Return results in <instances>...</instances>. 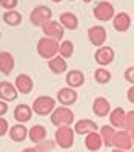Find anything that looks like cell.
Returning a JSON list of instances; mask_svg holds the SVG:
<instances>
[{
	"mask_svg": "<svg viewBox=\"0 0 134 152\" xmlns=\"http://www.w3.org/2000/svg\"><path fill=\"white\" fill-rule=\"evenodd\" d=\"M93 111L97 117H106L111 112V104L105 97H97L93 102Z\"/></svg>",
	"mask_w": 134,
	"mask_h": 152,
	"instance_id": "12",
	"label": "cell"
},
{
	"mask_svg": "<svg viewBox=\"0 0 134 152\" xmlns=\"http://www.w3.org/2000/svg\"><path fill=\"white\" fill-rule=\"evenodd\" d=\"M51 123L57 128L62 126H69L74 123V112L71 111L68 106H59L51 114Z\"/></svg>",
	"mask_w": 134,
	"mask_h": 152,
	"instance_id": "1",
	"label": "cell"
},
{
	"mask_svg": "<svg viewBox=\"0 0 134 152\" xmlns=\"http://www.w3.org/2000/svg\"><path fill=\"white\" fill-rule=\"evenodd\" d=\"M123 129L128 131V132L134 131V111H130L127 114V120H125V128Z\"/></svg>",
	"mask_w": 134,
	"mask_h": 152,
	"instance_id": "30",
	"label": "cell"
},
{
	"mask_svg": "<svg viewBox=\"0 0 134 152\" xmlns=\"http://www.w3.org/2000/svg\"><path fill=\"white\" fill-rule=\"evenodd\" d=\"M54 109H56V100L48 95L37 97L32 103V111L37 115H49L54 112Z\"/></svg>",
	"mask_w": 134,
	"mask_h": 152,
	"instance_id": "3",
	"label": "cell"
},
{
	"mask_svg": "<svg viewBox=\"0 0 134 152\" xmlns=\"http://www.w3.org/2000/svg\"><path fill=\"white\" fill-rule=\"evenodd\" d=\"M88 37L91 40L93 45L96 46H102L106 40V31L102 28V26H93V28H89L88 31Z\"/></svg>",
	"mask_w": 134,
	"mask_h": 152,
	"instance_id": "15",
	"label": "cell"
},
{
	"mask_svg": "<svg viewBox=\"0 0 134 152\" xmlns=\"http://www.w3.org/2000/svg\"><path fill=\"white\" fill-rule=\"evenodd\" d=\"M14 69V57L10 54V52H0V71L5 75H10Z\"/></svg>",
	"mask_w": 134,
	"mask_h": 152,
	"instance_id": "19",
	"label": "cell"
},
{
	"mask_svg": "<svg viewBox=\"0 0 134 152\" xmlns=\"http://www.w3.org/2000/svg\"><path fill=\"white\" fill-rule=\"evenodd\" d=\"M15 88H17V91H19L20 94H29L32 91V88H34L32 78L29 75H26V74L17 75V78H15Z\"/></svg>",
	"mask_w": 134,
	"mask_h": 152,
	"instance_id": "16",
	"label": "cell"
},
{
	"mask_svg": "<svg viewBox=\"0 0 134 152\" xmlns=\"http://www.w3.org/2000/svg\"><path fill=\"white\" fill-rule=\"evenodd\" d=\"M51 15L52 12L48 6H37L31 12V22L35 26H43L45 23L51 22Z\"/></svg>",
	"mask_w": 134,
	"mask_h": 152,
	"instance_id": "5",
	"label": "cell"
},
{
	"mask_svg": "<svg viewBox=\"0 0 134 152\" xmlns=\"http://www.w3.org/2000/svg\"><path fill=\"white\" fill-rule=\"evenodd\" d=\"M48 66L51 69V72H54V74H63L65 71H66V60L63 57H54V58H51L48 61Z\"/></svg>",
	"mask_w": 134,
	"mask_h": 152,
	"instance_id": "24",
	"label": "cell"
},
{
	"mask_svg": "<svg viewBox=\"0 0 134 152\" xmlns=\"http://www.w3.org/2000/svg\"><path fill=\"white\" fill-rule=\"evenodd\" d=\"M28 134H29V131L26 129L22 123L14 124V126L10 129V137H11V140H14V141H23L26 137H28Z\"/></svg>",
	"mask_w": 134,
	"mask_h": 152,
	"instance_id": "23",
	"label": "cell"
},
{
	"mask_svg": "<svg viewBox=\"0 0 134 152\" xmlns=\"http://www.w3.org/2000/svg\"><path fill=\"white\" fill-rule=\"evenodd\" d=\"M94 78H96V82L105 85L111 80V72L105 68H99V69H96V72H94Z\"/></svg>",
	"mask_w": 134,
	"mask_h": 152,
	"instance_id": "29",
	"label": "cell"
},
{
	"mask_svg": "<svg viewBox=\"0 0 134 152\" xmlns=\"http://www.w3.org/2000/svg\"><path fill=\"white\" fill-rule=\"evenodd\" d=\"M83 2H86V3H88V2H91V0H83Z\"/></svg>",
	"mask_w": 134,
	"mask_h": 152,
	"instance_id": "40",
	"label": "cell"
},
{
	"mask_svg": "<svg viewBox=\"0 0 134 152\" xmlns=\"http://www.w3.org/2000/svg\"><path fill=\"white\" fill-rule=\"evenodd\" d=\"M52 2H62V0H52Z\"/></svg>",
	"mask_w": 134,
	"mask_h": 152,
	"instance_id": "39",
	"label": "cell"
},
{
	"mask_svg": "<svg viewBox=\"0 0 134 152\" xmlns=\"http://www.w3.org/2000/svg\"><path fill=\"white\" fill-rule=\"evenodd\" d=\"M116 135V129L111 126V124H105L100 129V137L103 140L105 146H113V138Z\"/></svg>",
	"mask_w": 134,
	"mask_h": 152,
	"instance_id": "25",
	"label": "cell"
},
{
	"mask_svg": "<svg viewBox=\"0 0 134 152\" xmlns=\"http://www.w3.org/2000/svg\"><path fill=\"white\" fill-rule=\"evenodd\" d=\"M57 100L63 106H71L77 102V92L73 88H62L57 92Z\"/></svg>",
	"mask_w": 134,
	"mask_h": 152,
	"instance_id": "10",
	"label": "cell"
},
{
	"mask_svg": "<svg viewBox=\"0 0 134 152\" xmlns=\"http://www.w3.org/2000/svg\"><path fill=\"white\" fill-rule=\"evenodd\" d=\"M6 112H8V104H6V102L0 100V117H2V115H5Z\"/></svg>",
	"mask_w": 134,
	"mask_h": 152,
	"instance_id": "34",
	"label": "cell"
},
{
	"mask_svg": "<svg viewBox=\"0 0 134 152\" xmlns=\"http://www.w3.org/2000/svg\"><path fill=\"white\" fill-rule=\"evenodd\" d=\"M59 52H60V57H71L74 54V45L73 42H69V40H65V42H62L60 43V48H59Z\"/></svg>",
	"mask_w": 134,
	"mask_h": 152,
	"instance_id": "28",
	"label": "cell"
},
{
	"mask_svg": "<svg viewBox=\"0 0 134 152\" xmlns=\"http://www.w3.org/2000/svg\"><path fill=\"white\" fill-rule=\"evenodd\" d=\"M111 152H128V151H122V149H116V148H114Z\"/></svg>",
	"mask_w": 134,
	"mask_h": 152,
	"instance_id": "37",
	"label": "cell"
},
{
	"mask_svg": "<svg viewBox=\"0 0 134 152\" xmlns=\"http://www.w3.org/2000/svg\"><path fill=\"white\" fill-rule=\"evenodd\" d=\"M59 48H60V45L56 40L48 39V37L40 39L37 42V52L42 58H48V60L54 58L59 52Z\"/></svg>",
	"mask_w": 134,
	"mask_h": 152,
	"instance_id": "2",
	"label": "cell"
},
{
	"mask_svg": "<svg viewBox=\"0 0 134 152\" xmlns=\"http://www.w3.org/2000/svg\"><path fill=\"white\" fill-rule=\"evenodd\" d=\"M17 88L8 82H0V100L3 102H14L17 98Z\"/></svg>",
	"mask_w": 134,
	"mask_h": 152,
	"instance_id": "13",
	"label": "cell"
},
{
	"mask_svg": "<svg viewBox=\"0 0 134 152\" xmlns=\"http://www.w3.org/2000/svg\"><path fill=\"white\" fill-rule=\"evenodd\" d=\"M94 15L97 20H102V22H106L110 20L111 17L114 15V8L110 2H99L94 8Z\"/></svg>",
	"mask_w": 134,
	"mask_h": 152,
	"instance_id": "8",
	"label": "cell"
},
{
	"mask_svg": "<svg viewBox=\"0 0 134 152\" xmlns=\"http://www.w3.org/2000/svg\"><path fill=\"white\" fill-rule=\"evenodd\" d=\"M94 58H96L97 63L103 68V66H106V65L113 63V60H114V51H113V48H110V46H100L99 49L96 51Z\"/></svg>",
	"mask_w": 134,
	"mask_h": 152,
	"instance_id": "9",
	"label": "cell"
},
{
	"mask_svg": "<svg viewBox=\"0 0 134 152\" xmlns=\"http://www.w3.org/2000/svg\"><path fill=\"white\" fill-rule=\"evenodd\" d=\"M85 146H86L88 151H91V152L100 151L102 146H103V140H102V137H100V134H97V132L88 134L86 138H85Z\"/></svg>",
	"mask_w": 134,
	"mask_h": 152,
	"instance_id": "18",
	"label": "cell"
},
{
	"mask_svg": "<svg viewBox=\"0 0 134 152\" xmlns=\"http://www.w3.org/2000/svg\"><path fill=\"white\" fill-rule=\"evenodd\" d=\"M74 129L69 126H62L56 131V143L62 149H69L74 145Z\"/></svg>",
	"mask_w": 134,
	"mask_h": 152,
	"instance_id": "4",
	"label": "cell"
},
{
	"mask_svg": "<svg viewBox=\"0 0 134 152\" xmlns=\"http://www.w3.org/2000/svg\"><path fill=\"white\" fill-rule=\"evenodd\" d=\"M130 134H131V140H133V145H134V131H131Z\"/></svg>",
	"mask_w": 134,
	"mask_h": 152,
	"instance_id": "38",
	"label": "cell"
},
{
	"mask_svg": "<svg viewBox=\"0 0 134 152\" xmlns=\"http://www.w3.org/2000/svg\"><path fill=\"white\" fill-rule=\"evenodd\" d=\"M85 83V75H83V72L82 71H77V69H74V71H69V72L66 74V85L69 86V88H80Z\"/></svg>",
	"mask_w": 134,
	"mask_h": 152,
	"instance_id": "20",
	"label": "cell"
},
{
	"mask_svg": "<svg viewBox=\"0 0 134 152\" xmlns=\"http://www.w3.org/2000/svg\"><path fill=\"white\" fill-rule=\"evenodd\" d=\"M60 23H62V26H65L66 29H76L77 25H79V20L73 12H63L60 15Z\"/></svg>",
	"mask_w": 134,
	"mask_h": 152,
	"instance_id": "26",
	"label": "cell"
},
{
	"mask_svg": "<svg viewBox=\"0 0 134 152\" xmlns=\"http://www.w3.org/2000/svg\"><path fill=\"white\" fill-rule=\"evenodd\" d=\"M42 28H43V32L48 39H52L56 42L63 39V26H62V23H59V22L51 20L48 23H45Z\"/></svg>",
	"mask_w": 134,
	"mask_h": 152,
	"instance_id": "7",
	"label": "cell"
},
{
	"mask_svg": "<svg viewBox=\"0 0 134 152\" xmlns=\"http://www.w3.org/2000/svg\"><path fill=\"white\" fill-rule=\"evenodd\" d=\"M3 20H5V23H8V25L15 26V25H19V23L22 22V14L11 10V11H8V12L3 14Z\"/></svg>",
	"mask_w": 134,
	"mask_h": 152,
	"instance_id": "27",
	"label": "cell"
},
{
	"mask_svg": "<svg viewBox=\"0 0 134 152\" xmlns=\"http://www.w3.org/2000/svg\"><path fill=\"white\" fill-rule=\"evenodd\" d=\"M123 75H125V80H127V82H130V83L134 85V66L128 68L127 71H125Z\"/></svg>",
	"mask_w": 134,
	"mask_h": 152,
	"instance_id": "32",
	"label": "cell"
},
{
	"mask_svg": "<svg viewBox=\"0 0 134 152\" xmlns=\"http://www.w3.org/2000/svg\"><path fill=\"white\" fill-rule=\"evenodd\" d=\"M96 131H97V123L88 118H82L74 124V132L79 134V135H88V134Z\"/></svg>",
	"mask_w": 134,
	"mask_h": 152,
	"instance_id": "11",
	"label": "cell"
},
{
	"mask_svg": "<svg viewBox=\"0 0 134 152\" xmlns=\"http://www.w3.org/2000/svg\"><path fill=\"white\" fill-rule=\"evenodd\" d=\"M32 108H29L28 104H19V106H15V109H14V118L19 121V123H26V121H29L31 117H32Z\"/></svg>",
	"mask_w": 134,
	"mask_h": 152,
	"instance_id": "17",
	"label": "cell"
},
{
	"mask_svg": "<svg viewBox=\"0 0 134 152\" xmlns=\"http://www.w3.org/2000/svg\"><path fill=\"white\" fill-rule=\"evenodd\" d=\"M17 2H19V0H0V5H2L3 8H8V10L11 11L13 8H15Z\"/></svg>",
	"mask_w": 134,
	"mask_h": 152,
	"instance_id": "33",
	"label": "cell"
},
{
	"mask_svg": "<svg viewBox=\"0 0 134 152\" xmlns=\"http://www.w3.org/2000/svg\"><path fill=\"white\" fill-rule=\"evenodd\" d=\"M133 152H134V151H133Z\"/></svg>",
	"mask_w": 134,
	"mask_h": 152,
	"instance_id": "41",
	"label": "cell"
},
{
	"mask_svg": "<svg viewBox=\"0 0 134 152\" xmlns=\"http://www.w3.org/2000/svg\"><path fill=\"white\" fill-rule=\"evenodd\" d=\"M127 97H128V100L131 102V103H134V85L128 89V92H127Z\"/></svg>",
	"mask_w": 134,
	"mask_h": 152,
	"instance_id": "35",
	"label": "cell"
},
{
	"mask_svg": "<svg viewBox=\"0 0 134 152\" xmlns=\"http://www.w3.org/2000/svg\"><path fill=\"white\" fill-rule=\"evenodd\" d=\"M113 146L116 149H122V151H130L133 146V140H131V134L128 131H117L113 138Z\"/></svg>",
	"mask_w": 134,
	"mask_h": 152,
	"instance_id": "6",
	"label": "cell"
},
{
	"mask_svg": "<svg viewBox=\"0 0 134 152\" xmlns=\"http://www.w3.org/2000/svg\"><path fill=\"white\" fill-rule=\"evenodd\" d=\"M113 25H114V28L123 32V31H127L130 26H131V19H130V15L127 12H119L117 15L114 17V20H113Z\"/></svg>",
	"mask_w": 134,
	"mask_h": 152,
	"instance_id": "21",
	"label": "cell"
},
{
	"mask_svg": "<svg viewBox=\"0 0 134 152\" xmlns=\"http://www.w3.org/2000/svg\"><path fill=\"white\" fill-rule=\"evenodd\" d=\"M22 152H39V151L35 149V148H26V149H23Z\"/></svg>",
	"mask_w": 134,
	"mask_h": 152,
	"instance_id": "36",
	"label": "cell"
},
{
	"mask_svg": "<svg viewBox=\"0 0 134 152\" xmlns=\"http://www.w3.org/2000/svg\"><path fill=\"white\" fill-rule=\"evenodd\" d=\"M29 140L32 143H42L45 138H46V129L42 124H34V126L29 129Z\"/></svg>",
	"mask_w": 134,
	"mask_h": 152,
	"instance_id": "22",
	"label": "cell"
},
{
	"mask_svg": "<svg viewBox=\"0 0 134 152\" xmlns=\"http://www.w3.org/2000/svg\"><path fill=\"white\" fill-rule=\"evenodd\" d=\"M6 132H10V124H8L5 118L0 117V137H3Z\"/></svg>",
	"mask_w": 134,
	"mask_h": 152,
	"instance_id": "31",
	"label": "cell"
},
{
	"mask_svg": "<svg viewBox=\"0 0 134 152\" xmlns=\"http://www.w3.org/2000/svg\"><path fill=\"white\" fill-rule=\"evenodd\" d=\"M125 120H127V112L122 108H116L110 112V124L116 129H123L125 128Z\"/></svg>",
	"mask_w": 134,
	"mask_h": 152,
	"instance_id": "14",
	"label": "cell"
}]
</instances>
